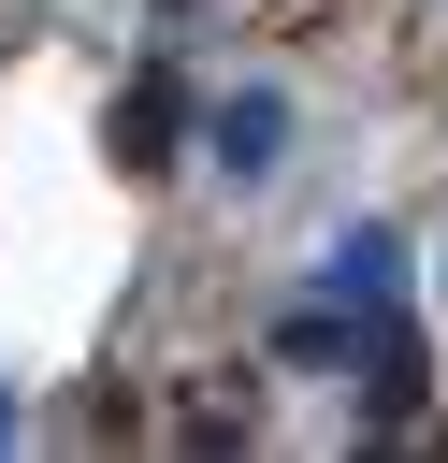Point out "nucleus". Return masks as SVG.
Returning a JSON list of instances; mask_svg holds the SVG:
<instances>
[{"instance_id": "3", "label": "nucleus", "mask_w": 448, "mask_h": 463, "mask_svg": "<svg viewBox=\"0 0 448 463\" xmlns=\"http://www.w3.org/2000/svg\"><path fill=\"white\" fill-rule=\"evenodd\" d=\"M217 159L260 188V174L289 159V101H275V87H231V101H217Z\"/></svg>"}, {"instance_id": "2", "label": "nucleus", "mask_w": 448, "mask_h": 463, "mask_svg": "<svg viewBox=\"0 0 448 463\" xmlns=\"http://www.w3.org/2000/svg\"><path fill=\"white\" fill-rule=\"evenodd\" d=\"M173 130H188V87L145 58V72L116 87V174H173Z\"/></svg>"}, {"instance_id": "1", "label": "nucleus", "mask_w": 448, "mask_h": 463, "mask_svg": "<svg viewBox=\"0 0 448 463\" xmlns=\"http://www.w3.org/2000/svg\"><path fill=\"white\" fill-rule=\"evenodd\" d=\"M318 304H347V318H361V347L405 318V246H390V217L332 232V260H318Z\"/></svg>"}]
</instances>
